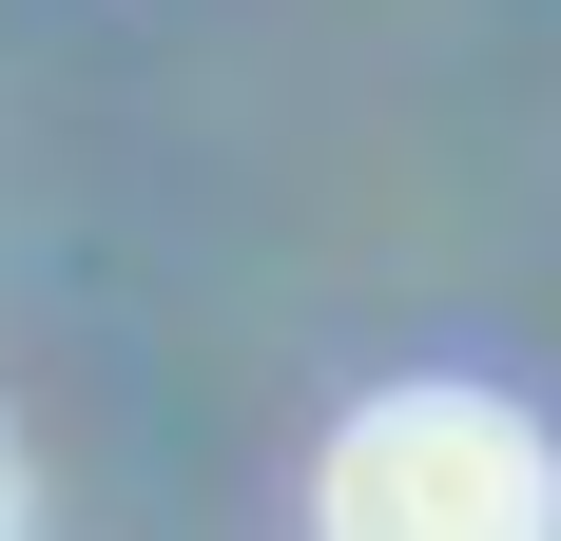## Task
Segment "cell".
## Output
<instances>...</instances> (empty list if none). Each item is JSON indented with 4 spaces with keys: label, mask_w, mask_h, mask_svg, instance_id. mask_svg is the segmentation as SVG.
<instances>
[{
    "label": "cell",
    "mask_w": 561,
    "mask_h": 541,
    "mask_svg": "<svg viewBox=\"0 0 561 541\" xmlns=\"http://www.w3.org/2000/svg\"><path fill=\"white\" fill-rule=\"evenodd\" d=\"M310 522L330 541H561V464L504 387H388L330 426Z\"/></svg>",
    "instance_id": "6da1fadb"
},
{
    "label": "cell",
    "mask_w": 561,
    "mask_h": 541,
    "mask_svg": "<svg viewBox=\"0 0 561 541\" xmlns=\"http://www.w3.org/2000/svg\"><path fill=\"white\" fill-rule=\"evenodd\" d=\"M0 522H20V464H0Z\"/></svg>",
    "instance_id": "7a4b0ae2"
}]
</instances>
